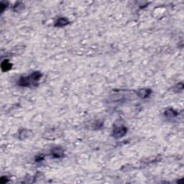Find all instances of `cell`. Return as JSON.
I'll list each match as a JSON object with an SVG mask.
<instances>
[{
    "instance_id": "obj_1",
    "label": "cell",
    "mask_w": 184,
    "mask_h": 184,
    "mask_svg": "<svg viewBox=\"0 0 184 184\" xmlns=\"http://www.w3.org/2000/svg\"><path fill=\"white\" fill-rule=\"evenodd\" d=\"M42 77L41 73L36 71L27 77H22L19 78L18 84L21 86L28 87L29 86H37L40 78Z\"/></svg>"
},
{
    "instance_id": "obj_2",
    "label": "cell",
    "mask_w": 184,
    "mask_h": 184,
    "mask_svg": "<svg viewBox=\"0 0 184 184\" xmlns=\"http://www.w3.org/2000/svg\"><path fill=\"white\" fill-rule=\"evenodd\" d=\"M127 132V127H125L124 126H116L114 127L113 130V132H112V134H113L114 137H116V138H119V137H123L124 135H125L126 133Z\"/></svg>"
},
{
    "instance_id": "obj_3",
    "label": "cell",
    "mask_w": 184,
    "mask_h": 184,
    "mask_svg": "<svg viewBox=\"0 0 184 184\" xmlns=\"http://www.w3.org/2000/svg\"><path fill=\"white\" fill-rule=\"evenodd\" d=\"M52 155L54 158H63L64 156V150L62 149L59 148V147H56V148H53L51 151Z\"/></svg>"
},
{
    "instance_id": "obj_4",
    "label": "cell",
    "mask_w": 184,
    "mask_h": 184,
    "mask_svg": "<svg viewBox=\"0 0 184 184\" xmlns=\"http://www.w3.org/2000/svg\"><path fill=\"white\" fill-rule=\"evenodd\" d=\"M150 94H151V90L148 89V88H142L137 91V95L142 99H145V98L148 97Z\"/></svg>"
},
{
    "instance_id": "obj_5",
    "label": "cell",
    "mask_w": 184,
    "mask_h": 184,
    "mask_svg": "<svg viewBox=\"0 0 184 184\" xmlns=\"http://www.w3.org/2000/svg\"><path fill=\"white\" fill-rule=\"evenodd\" d=\"M164 114L168 118H173L175 117L178 115V112L173 109H168L167 110H165Z\"/></svg>"
},
{
    "instance_id": "obj_6",
    "label": "cell",
    "mask_w": 184,
    "mask_h": 184,
    "mask_svg": "<svg viewBox=\"0 0 184 184\" xmlns=\"http://www.w3.org/2000/svg\"><path fill=\"white\" fill-rule=\"evenodd\" d=\"M68 24H69V21L66 18L61 17L58 19L57 22H56V24L55 25L56 27H64L66 25H68Z\"/></svg>"
},
{
    "instance_id": "obj_7",
    "label": "cell",
    "mask_w": 184,
    "mask_h": 184,
    "mask_svg": "<svg viewBox=\"0 0 184 184\" xmlns=\"http://www.w3.org/2000/svg\"><path fill=\"white\" fill-rule=\"evenodd\" d=\"M12 65L10 64V63L8 62L7 60H4L2 64V68L3 69V71H7V70L10 69Z\"/></svg>"
},
{
    "instance_id": "obj_8",
    "label": "cell",
    "mask_w": 184,
    "mask_h": 184,
    "mask_svg": "<svg viewBox=\"0 0 184 184\" xmlns=\"http://www.w3.org/2000/svg\"><path fill=\"white\" fill-rule=\"evenodd\" d=\"M43 158H44V157L43 156V155H41L40 156H37L36 158V162H40V161H43Z\"/></svg>"
}]
</instances>
